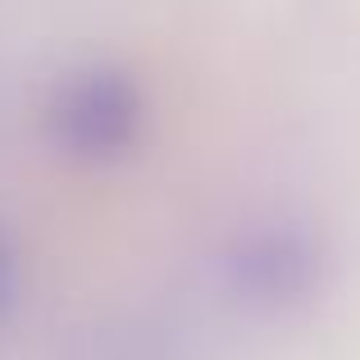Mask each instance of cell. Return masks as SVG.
Here are the masks:
<instances>
[{"label": "cell", "mask_w": 360, "mask_h": 360, "mask_svg": "<svg viewBox=\"0 0 360 360\" xmlns=\"http://www.w3.org/2000/svg\"><path fill=\"white\" fill-rule=\"evenodd\" d=\"M315 274V242L297 229H260L233 251V283L255 301H297Z\"/></svg>", "instance_id": "2"}, {"label": "cell", "mask_w": 360, "mask_h": 360, "mask_svg": "<svg viewBox=\"0 0 360 360\" xmlns=\"http://www.w3.org/2000/svg\"><path fill=\"white\" fill-rule=\"evenodd\" d=\"M46 128L55 146L78 160H115L137 146L146 128V96L137 78L115 64L78 69L51 91L46 101Z\"/></svg>", "instance_id": "1"}, {"label": "cell", "mask_w": 360, "mask_h": 360, "mask_svg": "<svg viewBox=\"0 0 360 360\" xmlns=\"http://www.w3.org/2000/svg\"><path fill=\"white\" fill-rule=\"evenodd\" d=\"M5 278H9V260H5V246H0V301H5Z\"/></svg>", "instance_id": "3"}]
</instances>
